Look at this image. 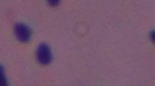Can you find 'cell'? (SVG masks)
I'll use <instances>...</instances> for the list:
<instances>
[{"mask_svg":"<svg viewBox=\"0 0 155 86\" xmlns=\"http://www.w3.org/2000/svg\"><path fill=\"white\" fill-rule=\"evenodd\" d=\"M36 57L38 61L41 64L47 65L51 62L52 53L47 44L43 43L39 45L36 51Z\"/></svg>","mask_w":155,"mask_h":86,"instance_id":"cell-1","label":"cell"},{"mask_svg":"<svg viewBox=\"0 0 155 86\" xmlns=\"http://www.w3.org/2000/svg\"><path fill=\"white\" fill-rule=\"evenodd\" d=\"M14 31L17 39L20 41L26 42L29 41L31 36L30 28L22 23H17L14 26Z\"/></svg>","mask_w":155,"mask_h":86,"instance_id":"cell-2","label":"cell"},{"mask_svg":"<svg viewBox=\"0 0 155 86\" xmlns=\"http://www.w3.org/2000/svg\"><path fill=\"white\" fill-rule=\"evenodd\" d=\"M8 84L5 71L3 66L0 64V86H5Z\"/></svg>","mask_w":155,"mask_h":86,"instance_id":"cell-3","label":"cell"},{"mask_svg":"<svg viewBox=\"0 0 155 86\" xmlns=\"http://www.w3.org/2000/svg\"><path fill=\"white\" fill-rule=\"evenodd\" d=\"M61 0H47L48 4L51 7H55L59 3Z\"/></svg>","mask_w":155,"mask_h":86,"instance_id":"cell-4","label":"cell"},{"mask_svg":"<svg viewBox=\"0 0 155 86\" xmlns=\"http://www.w3.org/2000/svg\"><path fill=\"white\" fill-rule=\"evenodd\" d=\"M150 36L151 38L153 39H154V31H152L151 34Z\"/></svg>","mask_w":155,"mask_h":86,"instance_id":"cell-5","label":"cell"}]
</instances>
